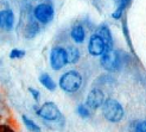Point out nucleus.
<instances>
[{"label":"nucleus","mask_w":146,"mask_h":132,"mask_svg":"<svg viewBox=\"0 0 146 132\" xmlns=\"http://www.w3.org/2000/svg\"><path fill=\"white\" fill-rule=\"evenodd\" d=\"M102 114L108 121L118 123L123 118L125 111H123L122 105L118 100L109 98L106 99L104 105H102Z\"/></svg>","instance_id":"obj_1"},{"label":"nucleus","mask_w":146,"mask_h":132,"mask_svg":"<svg viewBox=\"0 0 146 132\" xmlns=\"http://www.w3.org/2000/svg\"><path fill=\"white\" fill-rule=\"evenodd\" d=\"M82 86V76L76 70H69L60 77V87L67 93H76Z\"/></svg>","instance_id":"obj_2"},{"label":"nucleus","mask_w":146,"mask_h":132,"mask_svg":"<svg viewBox=\"0 0 146 132\" xmlns=\"http://www.w3.org/2000/svg\"><path fill=\"white\" fill-rule=\"evenodd\" d=\"M55 9L51 3H42L33 9V18L40 24H49L54 19Z\"/></svg>","instance_id":"obj_3"},{"label":"nucleus","mask_w":146,"mask_h":132,"mask_svg":"<svg viewBox=\"0 0 146 132\" xmlns=\"http://www.w3.org/2000/svg\"><path fill=\"white\" fill-rule=\"evenodd\" d=\"M101 65L108 71H115L121 67V57L118 51L113 49L107 50L106 53L101 56Z\"/></svg>","instance_id":"obj_4"},{"label":"nucleus","mask_w":146,"mask_h":132,"mask_svg":"<svg viewBox=\"0 0 146 132\" xmlns=\"http://www.w3.org/2000/svg\"><path fill=\"white\" fill-rule=\"evenodd\" d=\"M37 114L42 119H44L46 121H58L62 118L61 111L54 102H45L38 109Z\"/></svg>","instance_id":"obj_5"},{"label":"nucleus","mask_w":146,"mask_h":132,"mask_svg":"<svg viewBox=\"0 0 146 132\" xmlns=\"http://www.w3.org/2000/svg\"><path fill=\"white\" fill-rule=\"evenodd\" d=\"M68 63L67 61V53L65 48L62 47H54L50 53V64L54 70L62 69L65 64Z\"/></svg>","instance_id":"obj_6"},{"label":"nucleus","mask_w":146,"mask_h":132,"mask_svg":"<svg viewBox=\"0 0 146 132\" xmlns=\"http://www.w3.org/2000/svg\"><path fill=\"white\" fill-rule=\"evenodd\" d=\"M109 48L106 42L102 39L98 33H93L89 38V43H88V51L89 54L93 56H102L107 50H109Z\"/></svg>","instance_id":"obj_7"},{"label":"nucleus","mask_w":146,"mask_h":132,"mask_svg":"<svg viewBox=\"0 0 146 132\" xmlns=\"http://www.w3.org/2000/svg\"><path fill=\"white\" fill-rule=\"evenodd\" d=\"M105 94L99 88H93V89L88 93V97H87V102L86 105L88 108L92 109H98L100 107H102L105 102Z\"/></svg>","instance_id":"obj_8"},{"label":"nucleus","mask_w":146,"mask_h":132,"mask_svg":"<svg viewBox=\"0 0 146 132\" xmlns=\"http://www.w3.org/2000/svg\"><path fill=\"white\" fill-rule=\"evenodd\" d=\"M14 26V13L12 10L0 11V29L5 31H11Z\"/></svg>","instance_id":"obj_9"},{"label":"nucleus","mask_w":146,"mask_h":132,"mask_svg":"<svg viewBox=\"0 0 146 132\" xmlns=\"http://www.w3.org/2000/svg\"><path fill=\"white\" fill-rule=\"evenodd\" d=\"M70 37L77 44H81L86 39V29L82 24H75L70 30Z\"/></svg>","instance_id":"obj_10"},{"label":"nucleus","mask_w":146,"mask_h":132,"mask_svg":"<svg viewBox=\"0 0 146 132\" xmlns=\"http://www.w3.org/2000/svg\"><path fill=\"white\" fill-rule=\"evenodd\" d=\"M39 32V24L36 19H30L27 21V24L25 25L24 33L26 36V38H33Z\"/></svg>","instance_id":"obj_11"},{"label":"nucleus","mask_w":146,"mask_h":132,"mask_svg":"<svg viewBox=\"0 0 146 132\" xmlns=\"http://www.w3.org/2000/svg\"><path fill=\"white\" fill-rule=\"evenodd\" d=\"M95 33H98L100 37L106 42V44L109 48L113 49V37H112V33H111V31H109V29H108L107 25H101L96 30Z\"/></svg>","instance_id":"obj_12"},{"label":"nucleus","mask_w":146,"mask_h":132,"mask_svg":"<svg viewBox=\"0 0 146 132\" xmlns=\"http://www.w3.org/2000/svg\"><path fill=\"white\" fill-rule=\"evenodd\" d=\"M65 53H67V61L70 64H75L78 62L80 57H81V53L77 47L74 45H69L65 48Z\"/></svg>","instance_id":"obj_13"},{"label":"nucleus","mask_w":146,"mask_h":132,"mask_svg":"<svg viewBox=\"0 0 146 132\" xmlns=\"http://www.w3.org/2000/svg\"><path fill=\"white\" fill-rule=\"evenodd\" d=\"M39 82L44 86L49 91H55L56 89V83L49 74H42L39 76Z\"/></svg>","instance_id":"obj_14"},{"label":"nucleus","mask_w":146,"mask_h":132,"mask_svg":"<svg viewBox=\"0 0 146 132\" xmlns=\"http://www.w3.org/2000/svg\"><path fill=\"white\" fill-rule=\"evenodd\" d=\"M21 119H23L24 125L26 126V129L30 131V132H40V127L33 120H31L30 118H29V117L23 115V117H21Z\"/></svg>","instance_id":"obj_15"},{"label":"nucleus","mask_w":146,"mask_h":132,"mask_svg":"<svg viewBox=\"0 0 146 132\" xmlns=\"http://www.w3.org/2000/svg\"><path fill=\"white\" fill-rule=\"evenodd\" d=\"M131 3L129 1H119L118 3V7H116V10L113 12V18L114 19H120L121 17H122V13H123V11H125V9H126V6L127 5H129Z\"/></svg>","instance_id":"obj_16"},{"label":"nucleus","mask_w":146,"mask_h":132,"mask_svg":"<svg viewBox=\"0 0 146 132\" xmlns=\"http://www.w3.org/2000/svg\"><path fill=\"white\" fill-rule=\"evenodd\" d=\"M76 111H77L78 115L81 117V118H89L90 117V111H89V108L87 107V105L80 104L76 108Z\"/></svg>","instance_id":"obj_17"},{"label":"nucleus","mask_w":146,"mask_h":132,"mask_svg":"<svg viewBox=\"0 0 146 132\" xmlns=\"http://www.w3.org/2000/svg\"><path fill=\"white\" fill-rule=\"evenodd\" d=\"M133 132H146V120H139L134 124Z\"/></svg>","instance_id":"obj_18"},{"label":"nucleus","mask_w":146,"mask_h":132,"mask_svg":"<svg viewBox=\"0 0 146 132\" xmlns=\"http://www.w3.org/2000/svg\"><path fill=\"white\" fill-rule=\"evenodd\" d=\"M23 56H25V51L24 50H19V49H13L10 53V57L11 58H21Z\"/></svg>","instance_id":"obj_19"},{"label":"nucleus","mask_w":146,"mask_h":132,"mask_svg":"<svg viewBox=\"0 0 146 132\" xmlns=\"http://www.w3.org/2000/svg\"><path fill=\"white\" fill-rule=\"evenodd\" d=\"M29 92L31 93V95L33 97V99L36 101H38L39 100V92L37 89H35V88H29Z\"/></svg>","instance_id":"obj_20"},{"label":"nucleus","mask_w":146,"mask_h":132,"mask_svg":"<svg viewBox=\"0 0 146 132\" xmlns=\"http://www.w3.org/2000/svg\"><path fill=\"white\" fill-rule=\"evenodd\" d=\"M0 132H13V131L7 126H0Z\"/></svg>","instance_id":"obj_21"}]
</instances>
